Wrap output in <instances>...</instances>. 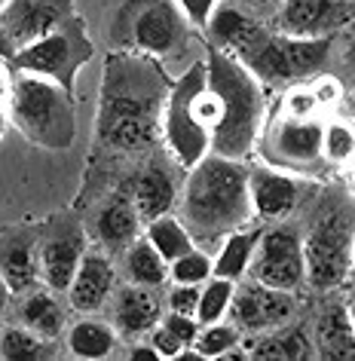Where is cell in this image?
<instances>
[{
  "label": "cell",
  "instance_id": "obj_1",
  "mask_svg": "<svg viewBox=\"0 0 355 361\" xmlns=\"http://www.w3.org/2000/svg\"><path fill=\"white\" fill-rule=\"evenodd\" d=\"M172 80L160 61L138 52H116L104 59L102 95L95 116V153L107 162L150 157L162 147V111Z\"/></svg>",
  "mask_w": 355,
  "mask_h": 361
},
{
  "label": "cell",
  "instance_id": "obj_2",
  "mask_svg": "<svg viewBox=\"0 0 355 361\" xmlns=\"http://www.w3.org/2000/svg\"><path fill=\"white\" fill-rule=\"evenodd\" d=\"M205 43L233 56L267 89H285L300 80L322 74L334 52V37L300 40L272 31L267 22L236 10L233 4H217L205 25Z\"/></svg>",
  "mask_w": 355,
  "mask_h": 361
},
{
  "label": "cell",
  "instance_id": "obj_3",
  "mask_svg": "<svg viewBox=\"0 0 355 361\" xmlns=\"http://www.w3.org/2000/svg\"><path fill=\"white\" fill-rule=\"evenodd\" d=\"M178 205L193 242H217L227 233L245 227L254 218L245 159L205 153L181 180Z\"/></svg>",
  "mask_w": 355,
  "mask_h": 361
},
{
  "label": "cell",
  "instance_id": "obj_4",
  "mask_svg": "<svg viewBox=\"0 0 355 361\" xmlns=\"http://www.w3.org/2000/svg\"><path fill=\"white\" fill-rule=\"evenodd\" d=\"M205 86L215 104L212 153L248 159L267 123V86L233 56L205 43Z\"/></svg>",
  "mask_w": 355,
  "mask_h": 361
},
{
  "label": "cell",
  "instance_id": "obj_5",
  "mask_svg": "<svg viewBox=\"0 0 355 361\" xmlns=\"http://www.w3.org/2000/svg\"><path fill=\"white\" fill-rule=\"evenodd\" d=\"M107 40L116 52H138L162 68H187L196 61L190 59V49L199 37L175 0H123L107 25Z\"/></svg>",
  "mask_w": 355,
  "mask_h": 361
},
{
  "label": "cell",
  "instance_id": "obj_6",
  "mask_svg": "<svg viewBox=\"0 0 355 361\" xmlns=\"http://www.w3.org/2000/svg\"><path fill=\"white\" fill-rule=\"evenodd\" d=\"M215 104L205 86V61L196 59L172 80L166 111H162V147L178 162L181 171L193 169L212 153Z\"/></svg>",
  "mask_w": 355,
  "mask_h": 361
},
{
  "label": "cell",
  "instance_id": "obj_7",
  "mask_svg": "<svg viewBox=\"0 0 355 361\" xmlns=\"http://www.w3.org/2000/svg\"><path fill=\"white\" fill-rule=\"evenodd\" d=\"M6 116L31 144L43 150H68L77 138L74 92L61 83L28 71H16Z\"/></svg>",
  "mask_w": 355,
  "mask_h": 361
},
{
  "label": "cell",
  "instance_id": "obj_8",
  "mask_svg": "<svg viewBox=\"0 0 355 361\" xmlns=\"http://www.w3.org/2000/svg\"><path fill=\"white\" fill-rule=\"evenodd\" d=\"M92 56H95V47H92V40L86 37V25L74 13L61 25H56L52 31H47L43 37L16 49L10 65H13V71H28V74L49 77L65 86L68 92H74L80 68Z\"/></svg>",
  "mask_w": 355,
  "mask_h": 361
},
{
  "label": "cell",
  "instance_id": "obj_9",
  "mask_svg": "<svg viewBox=\"0 0 355 361\" xmlns=\"http://www.w3.org/2000/svg\"><path fill=\"white\" fill-rule=\"evenodd\" d=\"M306 285L318 294L337 291L352 269V218L349 212L322 214L303 236Z\"/></svg>",
  "mask_w": 355,
  "mask_h": 361
},
{
  "label": "cell",
  "instance_id": "obj_10",
  "mask_svg": "<svg viewBox=\"0 0 355 361\" xmlns=\"http://www.w3.org/2000/svg\"><path fill=\"white\" fill-rule=\"evenodd\" d=\"M248 279L270 288L297 294L306 288V269H303V233L297 224L272 221L260 233V242L254 248V257L248 264Z\"/></svg>",
  "mask_w": 355,
  "mask_h": 361
},
{
  "label": "cell",
  "instance_id": "obj_11",
  "mask_svg": "<svg viewBox=\"0 0 355 361\" xmlns=\"http://www.w3.org/2000/svg\"><path fill=\"white\" fill-rule=\"evenodd\" d=\"M322 116H288L272 114L263 123V159L270 166L291 169V171H313L322 166Z\"/></svg>",
  "mask_w": 355,
  "mask_h": 361
},
{
  "label": "cell",
  "instance_id": "obj_12",
  "mask_svg": "<svg viewBox=\"0 0 355 361\" xmlns=\"http://www.w3.org/2000/svg\"><path fill=\"white\" fill-rule=\"evenodd\" d=\"M227 315H230V322L239 328L242 337H254V334L272 331V328H279V324H288L294 319L297 294L260 285L245 276L233 288V300H230Z\"/></svg>",
  "mask_w": 355,
  "mask_h": 361
},
{
  "label": "cell",
  "instance_id": "obj_13",
  "mask_svg": "<svg viewBox=\"0 0 355 361\" xmlns=\"http://www.w3.org/2000/svg\"><path fill=\"white\" fill-rule=\"evenodd\" d=\"M89 248V236L74 214H59L40 227V279L52 291L65 294L80 260Z\"/></svg>",
  "mask_w": 355,
  "mask_h": 361
},
{
  "label": "cell",
  "instance_id": "obj_14",
  "mask_svg": "<svg viewBox=\"0 0 355 361\" xmlns=\"http://www.w3.org/2000/svg\"><path fill=\"white\" fill-rule=\"evenodd\" d=\"M315 187V184H313ZM309 180L285 171L270 162H258L248 166V200H251V212L260 221H285L291 218L300 205L309 200Z\"/></svg>",
  "mask_w": 355,
  "mask_h": 361
},
{
  "label": "cell",
  "instance_id": "obj_15",
  "mask_svg": "<svg viewBox=\"0 0 355 361\" xmlns=\"http://www.w3.org/2000/svg\"><path fill=\"white\" fill-rule=\"evenodd\" d=\"M352 0H282L276 16L267 22L272 31L300 40L337 37L352 22Z\"/></svg>",
  "mask_w": 355,
  "mask_h": 361
},
{
  "label": "cell",
  "instance_id": "obj_16",
  "mask_svg": "<svg viewBox=\"0 0 355 361\" xmlns=\"http://www.w3.org/2000/svg\"><path fill=\"white\" fill-rule=\"evenodd\" d=\"M129 196L132 205L138 212L141 224H148L153 218L175 212L178 196H181V175H178V162L169 157H153L135 171L129 184Z\"/></svg>",
  "mask_w": 355,
  "mask_h": 361
},
{
  "label": "cell",
  "instance_id": "obj_17",
  "mask_svg": "<svg viewBox=\"0 0 355 361\" xmlns=\"http://www.w3.org/2000/svg\"><path fill=\"white\" fill-rule=\"evenodd\" d=\"M0 276L13 297H22L43 285L40 279V227L0 230Z\"/></svg>",
  "mask_w": 355,
  "mask_h": 361
},
{
  "label": "cell",
  "instance_id": "obj_18",
  "mask_svg": "<svg viewBox=\"0 0 355 361\" xmlns=\"http://www.w3.org/2000/svg\"><path fill=\"white\" fill-rule=\"evenodd\" d=\"M116 288V267H114V257L102 248H86L83 260H80L74 279L68 285V303L71 310L80 312V315H92V312H102L107 300H111Z\"/></svg>",
  "mask_w": 355,
  "mask_h": 361
},
{
  "label": "cell",
  "instance_id": "obj_19",
  "mask_svg": "<svg viewBox=\"0 0 355 361\" xmlns=\"http://www.w3.org/2000/svg\"><path fill=\"white\" fill-rule=\"evenodd\" d=\"M104 310L111 315L107 322L114 324L120 340H129V343L148 337V331L162 319V300L157 297V288L132 285V282L123 288H114Z\"/></svg>",
  "mask_w": 355,
  "mask_h": 361
},
{
  "label": "cell",
  "instance_id": "obj_20",
  "mask_svg": "<svg viewBox=\"0 0 355 361\" xmlns=\"http://www.w3.org/2000/svg\"><path fill=\"white\" fill-rule=\"evenodd\" d=\"M68 16H74V0H10L0 10V25L19 49L61 25Z\"/></svg>",
  "mask_w": 355,
  "mask_h": 361
},
{
  "label": "cell",
  "instance_id": "obj_21",
  "mask_svg": "<svg viewBox=\"0 0 355 361\" xmlns=\"http://www.w3.org/2000/svg\"><path fill=\"white\" fill-rule=\"evenodd\" d=\"M138 236H141V218L132 205L129 187L114 190L102 205H98V214H95L98 248L107 251L111 257H120Z\"/></svg>",
  "mask_w": 355,
  "mask_h": 361
},
{
  "label": "cell",
  "instance_id": "obj_22",
  "mask_svg": "<svg viewBox=\"0 0 355 361\" xmlns=\"http://www.w3.org/2000/svg\"><path fill=\"white\" fill-rule=\"evenodd\" d=\"M248 358H267V361H300V358H313V340L306 337V331L300 324H279L272 331L254 334L245 343Z\"/></svg>",
  "mask_w": 355,
  "mask_h": 361
},
{
  "label": "cell",
  "instance_id": "obj_23",
  "mask_svg": "<svg viewBox=\"0 0 355 361\" xmlns=\"http://www.w3.org/2000/svg\"><path fill=\"white\" fill-rule=\"evenodd\" d=\"M19 322L25 328L37 331L40 337H49V340H59L65 334V322H68V310L65 303L59 300V291L40 285L34 291L22 294V303H19Z\"/></svg>",
  "mask_w": 355,
  "mask_h": 361
},
{
  "label": "cell",
  "instance_id": "obj_24",
  "mask_svg": "<svg viewBox=\"0 0 355 361\" xmlns=\"http://www.w3.org/2000/svg\"><path fill=\"white\" fill-rule=\"evenodd\" d=\"M120 334L114 331V324L107 319H98V312L83 315L71 324L65 349L74 358H111L120 349Z\"/></svg>",
  "mask_w": 355,
  "mask_h": 361
},
{
  "label": "cell",
  "instance_id": "obj_25",
  "mask_svg": "<svg viewBox=\"0 0 355 361\" xmlns=\"http://www.w3.org/2000/svg\"><path fill=\"white\" fill-rule=\"evenodd\" d=\"M313 349L325 358H352L355 355V331L352 312L346 303H334L318 315Z\"/></svg>",
  "mask_w": 355,
  "mask_h": 361
},
{
  "label": "cell",
  "instance_id": "obj_26",
  "mask_svg": "<svg viewBox=\"0 0 355 361\" xmlns=\"http://www.w3.org/2000/svg\"><path fill=\"white\" fill-rule=\"evenodd\" d=\"M260 227H239L233 233H227L221 239V251L212 260V276L217 279H230V282H239L248 273V264L254 257V248L260 242Z\"/></svg>",
  "mask_w": 355,
  "mask_h": 361
},
{
  "label": "cell",
  "instance_id": "obj_27",
  "mask_svg": "<svg viewBox=\"0 0 355 361\" xmlns=\"http://www.w3.org/2000/svg\"><path fill=\"white\" fill-rule=\"evenodd\" d=\"M120 257H123L126 282L148 285V288H162L169 282V264L160 257V251L148 242V236H138Z\"/></svg>",
  "mask_w": 355,
  "mask_h": 361
},
{
  "label": "cell",
  "instance_id": "obj_28",
  "mask_svg": "<svg viewBox=\"0 0 355 361\" xmlns=\"http://www.w3.org/2000/svg\"><path fill=\"white\" fill-rule=\"evenodd\" d=\"M59 355V340L40 337L37 331L25 328V324H6L0 331V358L4 361H40V358H56Z\"/></svg>",
  "mask_w": 355,
  "mask_h": 361
},
{
  "label": "cell",
  "instance_id": "obj_29",
  "mask_svg": "<svg viewBox=\"0 0 355 361\" xmlns=\"http://www.w3.org/2000/svg\"><path fill=\"white\" fill-rule=\"evenodd\" d=\"M148 242L153 248L160 251V257L166 260V264H172L175 257H181V255H187L190 248L196 245L193 242V236H190V230L184 227V221L181 218H175V214H162V218H153V221H148Z\"/></svg>",
  "mask_w": 355,
  "mask_h": 361
},
{
  "label": "cell",
  "instance_id": "obj_30",
  "mask_svg": "<svg viewBox=\"0 0 355 361\" xmlns=\"http://www.w3.org/2000/svg\"><path fill=\"white\" fill-rule=\"evenodd\" d=\"M242 334L233 322H212V324H199L196 340L190 343V349L199 358H239L242 349Z\"/></svg>",
  "mask_w": 355,
  "mask_h": 361
},
{
  "label": "cell",
  "instance_id": "obj_31",
  "mask_svg": "<svg viewBox=\"0 0 355 361\" xmlns=\"http://www.w3.org/2000/svg\"><path fill=\"white\" fill-rule=\"evenodd\" d=\"M233 288L236 282L230 279H205L199 285V300H196V322L199 324H212V322H221L227 319V310H230V300H233Z\"/></svg>",
  "mask_w": 355,
  "mask_h": 361
},
{
  "label": "cell",
  "instance_id": "obj_32",
  "mask_svg": "<svg viewBox=\"0 0 355 361\" xmlns=\"http://www.w3.org/2000/svg\"><path fill=\"white\" fill-rule=\"evenodd\" d=\"M355 153V135L349 120H325L322 129V159L331 166H349Z\"/></svg>",
  "mask_w": 355,
  "mask_h": 361
},
{
  "label": "cell",
  "instance_id": "obj_33",
  "mask_svg": "<svg viewBox=\"0 0 355 361\" xmlns=\"http://www.w3.org/2000/svg\"><path fill=\"white\" fill-rule=\"evenodd\" d=\"M205 279H212V255L199 251L196 245L169 264V282L175 285H203Z\"/></svg>",
  "mask_w": 355,
  "mask_h": 361
},
{
  "label": "cell",
  "instance_id": "obj_34",
  "mask_svg": "<svg viewBox=\"0 0 355 361\" xmlns=\"http://www.w3.org/2000/svg\"><path fill=\"white\" fill-rule=\"evenodd\" d=\"M313 92H315V102H318V111L327 114V111H337L340 107V98H343V86L337 77H325V74H315L313 80Z\"/></svg>",
  "mask_w": 355,
  "mask_h": 361
},
{
  "label": "cell",
  "instance_id": "obj_35",
  "mask_svg": "<svg viewBox=\"0 0 355 361\" xmlns=\"http://www.w3.org/2000/svg\"><path fill=\"white\" fill-rule=\"evenodd\" d=\"M148 343L157 349L160 358H181L184 355V349H187L184 343H181L169 328H162V324H153V328L148 331Z\"/></svg>",
  "mask_w": 355,
  "mask_h": 361
},
{
  "label": "cell",
  "instance_id": "obj_36",
  "mask_svg": "<svg viewBox=\"0 0 355 361\" xmlns=\"http://www.w3.org/2000/svg\"><path fill=\"white\" fill-rule=\"evenodd\" d=\"M160 324L162 328H169L172 334H175V337L184 343V346L190 349V343L196 340V334H199V322H196V315H184V312H166L160 319Z\"/></svg>",
  "mask_w": 355,
  "mask_h": 361
},
{
  "label": "cell",
  "instance_id": "obj_37",
  "mask_svg": "<svg viewBox=\"0 0 355 361\" xmlns=\"http://www.w3.org/2000/svg\"><path fill=\"white\" fill-rule=\"evenodd\" d=\"M175 4L181 6V13L187 16V22L203 34L208 19H212V13H215V6L221 4V0H175Z\"/></svg>",
  "mask_w": 355,
  "mask_h": 361
},
{
  "label": "cell",
  "instance_id": "obj_38",
  "mask_svg": "<svg viewBox=\"0 0 355 361\" xmlns=\"http://www.w3.org/2000/svg\"><path fill=\"white\" fill-rule=\"evenodd\" d=\"M169 310L172 312H184L196 315V300H199V285H172L169 291Z\"/></svg>",
  "mask_w": 355,
  "mask_h": 361
},
{
  "label": "cell",
  "instance_id": "obj_39",
  "mask_svg": "<svg viewBox=\"0 0 355 361\" xmlns=\"http://www.w3.org/2000/svg\"><path fill=\"white\" fill-rule=\"evenodd\" d=\"M224 4H233L236 10L248 13V16H254V19L270 22L272 16H276V10L282 6V0H224Z\"/></svg>",
  "mask_w": 355,
  "mask_h": 361
},
{
  "label": "cell",
  "instance_id": "obj_40",
  "mask_svg": "<svg viewBox=\"0 0 355 361\" xmlns=\"http://www.w3.org/2000/svg\"><path fill=\"white\" fill-rule=\"evenodd\" d=\"M13 77H16V71L10 65V59L0 56V104L4 107H6V98L13 92Z\"/></svg>",
  "mask_w": 355,
  "mask_h": 361
},
{
  "label": "cell",
  "instance_id": "obj_41",
  "mask_svg": "<svg viewBox=\"0 0 355 361\" xmlns=\"http://www.w3.org/2000/svg\"><path fill=\"white\" fill-rule=\"evenodd\" d=\"M129 358H160L157 355V349L150 346V343H138V340H132V346H129Z\"/></svg>",
  "mask_w": 355,
  "mask_h": 361
},
{
  "label": "cell",
  "instance_id": "obj_42",
  "mask_svg": "<svg viewBox=\"0 0 355 361\" xmlns=\"http://www.w3.org/2000/svg\"><path fill=\"white\" fill-rule=\"evenodd\" d=\"M13 52H16V47H13V40H10V37H6L4 25H0V56H4V59H13Z\"/></svg>",
  "mask_w": 355,
  "mask_h": 361
},
{
  "label": "cell",
  "instance_id": "obj_43",
  "mask_svg": "<svg viewBox=\"0 0 355 361\" xmlns=\"http://www.w3.org/2000/svg\"><path fill=\"white\" fill-rule=\"evenodd\" d=\"M10 300H13V294H10V288H6L4 276H0V315L6 312V306H10Z\"/></svg>",
  "mask_w": 355,
  "mask_h": 361
},
{
  "label": "cell",
  "instance_id": "obj_44",
  "mask_svg": "<svg viewBox=\"0 0 355 361\" xmlns=\"http://www.w3.org/2000/svg\"><path fill=\"white\" fill-rule=\"evenodd\" d=\"M6 126H10V116H6V107L0 104V141H4V135H6Z\"/></svg>",
  "mask_w": 355,
  "mask_h": 361
},
{
  "label": "cell",
  "instance_id": "obj_45",
  "mask_svg": "<svg viewBox=\"0 0 355 361\" xmlns=\"http://www.w3.org/2000/svg\"><path fill=\"white\" fill-rule=\"evenodd\" d=\"M6 4H10V0H0V10H4V6H6Z\"/></svg>",
  "mask_w": 355,
  "mask_h": 361
}]
</instances>
